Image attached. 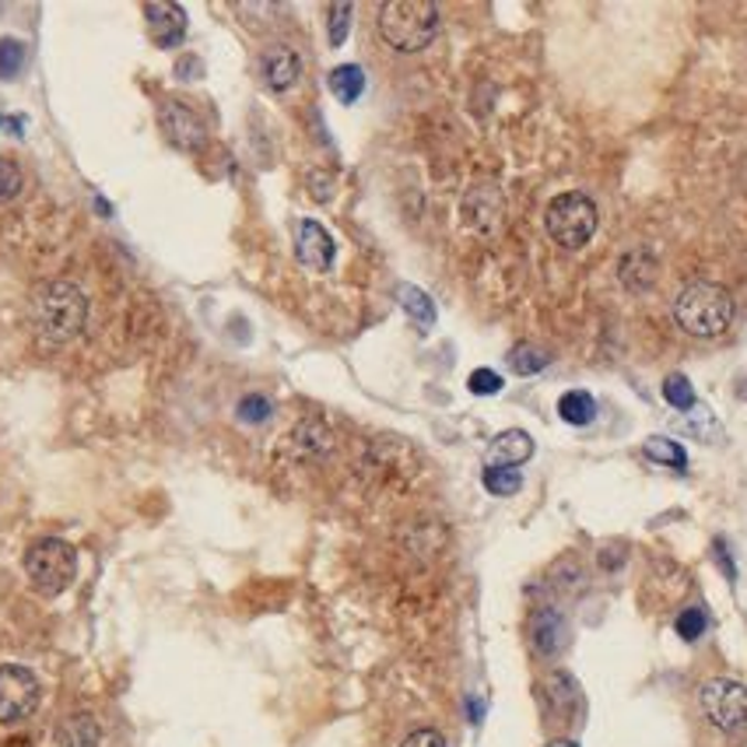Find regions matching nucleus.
Listing matches in <instances>:
<instances>
[{
	"instance_id": "nucleus-1",
	"label": "nucleus",
	"mask_w": 747,
	"mask_h": 747,
	"mask_svg": "<svg viewBox=\"0 0 747 747\" xmlns=\"http://www.w3.org/2000/svg\"><path fill=\"white\" fill-rule=\"evenodd\" d=\"M32 320H35L39 338L46 344L53 347L68 344L89 326V295L71 281H50L39 288Z\"/></svg>"
},
{
	"instance_id": "nucleus-2",
	"label": "nucleus",
	"mask_w": 747,
	"mask_h": 747,
	"mask_svg": "<svg viewBox=\"0 0 747 747\" xmlns=\"http://www.w3.org/2000/svg\"><path fill=\"white\" fill-rule=\"evenodd\" d=\"M674 320L692 338H719L734 323V295L716 281H695L681 288L674 302Z\"/></svg>"
},
{
	"instance_id": "nucleus-3",
	"label": "nucleus",
	"mask_w": 747,
	"mask_h": 747,
	"mask_svg": "<svg viewBox=\"0 0 747 747\" xmlns=\"http://www.w3.org/2000/svg\"><path fill=\"white\" fill-rule=\"evenodd\" d=\"M439 32V8L428 0H386L380 8V35L390 50L418 53Z\"/></svg>"
},
{
	"instance_id": "nucleus-4",
	"label": "nucleus",
	"mask_w": 747,
	"mask_h": 747,
	"mask_svg": "<svg viewBox=\"0 0 747 747\" xmlns=\"http://www.w3.org/2000/svg\"><path fill=\"white\" fill-rule=\"evenodd\" d=\"M25 572L29 583L43 596H60L77 575V554L60 537H39L25 551Z\"/></svg>"
},
{
	"instance_id": "nucleus-5",
	"label": "nucleus",
	"mask_w": 747,
	"mask_h": 747,
	"mask_svg": "<svg viewBox=\"0 0 747 747\" xmlns=\"http://www.w3.org/2000/svg\"><path fill=\"white\" fill-rule=\"evenodd\" d=\"M596 221H600L596 204L579 190L558 194L548 204V215H544L548 236L562 249H583L596 232Z\"/></svg>"
},
{
	"instance_id": "nucleus-6",
	"label": "nucleus",
	"mask_w": 747,
	"mask_h": 747,
	"mask_svg": "<svg viewBox=\"0 0 747 747\" xmlns=\"http://www.w3.org/2000/svg\"><path fill=\"white\" fill-rule=\"evenodd\" d=\"M698 705L705 719L723 734H744L747 730V688L730 677H713L698 688Z\"/></svg>"
},
{
	"instance_id": "nucleus-7",
	"label": "nucleus",
	"mask_w": 747,
	"mask_h": 747,
	"mask_svg": "<svg viewBox=\"0 0 747 747\" xmlns=\"http://www.w3.org/2000/svg\"><path fill=\"white\" fill-rule=\"evenodd\" d=\"M39 698H43V688L29 667H18V663L0 667V723L29 719L39 709Z\"/></svg>"
},
{
	"instance_id": "nucleus-8",
	"label": "nucleus",
	"mask_w": 747,
	"mask_h": 747,
	"mask_svg": "<svg viewBox=\"0 0 747 747\" xmlns=\"http://www.w3.org/2000/svg\"><path fill=\"white\" fill-rule=\"evenodd\" d=\"M158 116H162L165 137H169L176 148H183V152H200L204 144H207L204 120L190 106H183V102H176V98L162 102V113Z\"/></svg>"
},
{
	"instance_id": "nucleus-9",
	"label": "nucleus",
	"mask_w": 747,
	"mask_h": 747,
	"mask_svg": "<svg viewBox=\"0 0 747 747\" xmlns=\"http://www.w3.org/2000/svg\"><path fill=\"white\" fill-rule=\"evenodd\" d=\"M527 632H530V646H533V653H537V656H544V660H551V656H558V653H566V650H569V621H566L562 611H554V608L533 611Z\"/></svg>"
},
{
	"instance_id": "nucleus-10",
	"label": "nucleus",
	"mask_w": 747,
	"mask_h": 747,
	"mask_svg": "<svg viewBox=\"0 0 747 747\" xmlns=\"http://www.w3.org/2000/svg\"><path fill=\"white\" fill-rule=\"evenodd\" d=\"M334 253H338V246H334V239H330V232L320 221H313V218L299 221V228H295V257H299L302 267H309V271H330Z\"/></svg>"
},
{
	"instance_id": "nucleus-11",
	"label": "nucleus",
	"mask_w": 747,
	"mask_h": 747,
	"mask_svg": "<svg viewBox=\"0 0 747 747\" xmlns=\"http://www.w3.org/2000/svg\"><path fill=\"white\" fill-rule=\"evenodd\" d=\"M144 18H148L155 46L176 50L186 39V11L179 4H144Z\"/></svg>"
},
{
	"instance_id": "nucleus-12",
	"label": "nucleus",
	"mask_w": 747,
	"mask_h": 747,
	"mask_svg": "<svg viewBox=\"0 0 747 747\" xmlns=\"http://www.w3.org/2000/svg\"><path fill=\"white\" fill-rule=\"evenodd\" d=\"M260 74L271 92H288L302 74V60L292 46H271L260 56Z\"/></svg>"
},
{
	"instance_id": "nucleus-13",
	"label": "nucleus",
	"mask_w": 747,
	"mask_h": 747,
	"mask_svg": "<svg viewBox=\"0 0 747 747\" xmlns=\"http://www.w3.org/2000/svg\"><path fill=\"white\" fill-rule=\"evenodd\" d=\"M656 274H660V260L653 249H632V253H625L618 263V278L629 292H646V288H653Z\"/></svg>"
},
{
	"instance_id": "nucleus-14",
	"label": "nucleus",
	"mask_w": 747,
	"mask_h": 747,
	"mask_svg": "<svg viewBox=\"0 0 747 747\" xmlns=\"http://www.w3.org/2000/svg\"><path fill=\"white\" fill-rule=\"evenodd\" d=\"M102 730L92 713H71L53 730V747H98Z\"/></svg>"
},
{
	"instance_id": "nucleus-15",
	"label": "nucleus",
	"mask_w": 747,
	"mask_h": 747,
	"mask_svg": "<svg viewBox=\"0 0 747 747\" xmlns=\"http://www.w3.org/2000/svg\"><path fill=\"white\" fill-rule=\"evenodd\" d=\"M488 453H491V464L495 467H520V464H527L530 456H533V439H530L523 428H509V432H498L495 435Z\"/></svg>"
},
{
	"instance_id": "nucleus-16",
	"label": "nucleus",
	"mask_w": 747,
	"mask_h": 747,
	"mask_svg": "<svg viewBox=\"0 0 747 747\" xmlns=\"http://www.w3.org/2000/svg\"><path fill=\"white\" fill-rule=\"evenodd\" d=\"M470 204H481V211H464V218L481 228V232H491V228L502 221V197H498L495 186H477V190L467 194Z\"/></svg>"
},
{
	"instance_id": "nucleus-17",
	"label": "nucleus",
	"mask_w": 747,
	"mask_h": 747,
	"mask_svg": "<svg viewBox=\"0 0 747 747\" xmlns=\"http://www.w3.org/2000/svg\"><path fill=\"white\" fill-rule=\"evenodd\" d=\"M326 85H330V92H334V98L341 102V106H355L365 92V71L359 64H341V68L330 71Z\"/></svg>"
},
{
	"instance_id": "nucleus-18",
	"label": "nucleus",
	"mask_w": 747,
	"mask_h": 747,
	"mask_svg": "<svg viewBox=\"0 0 747 747\" xmlns=\"http://www.w3.org/2000/svg\"><path fill=\"white\" fill-rule=\"evenodd\" d=\"M558 418L569 425H590L596 418V401L587 390H569L562 401H558Z\"/></svg>"
},
{
	"instance_id": "nucleus-19",
	"label": "nucleus",
	"mask_w": 747,
	"mask_h": 747,
	"mask_svg": "<svg viewBox=\"0 0 747 747\" xmlns=\"http://www.w3.org/2000/svg\"><path fill=\"white\" fill-rule=\"evenodd\" d=\"M642 453H646V460H653L660 467H674V470L688 467V453H684V446L674 443V439H663V435H653V439H646Z\"/></svg>"
},
{
	"instance_id": "nucleus-20",
	"label": "nucleus",
	"mask_w": 747,
	"mask_h": 747,
	"mask_svg": "<svg viewBox=\"0 0 747 747\" xmlns=\"http://www.w3.org/2000/svg\"><path fill=\"white\" fill-rule=\"evenodd\" d=\"M397 299H401V305H404V313L418 323V326H432L435 323V302L422 292V288H414V284H401L397 288Z\"/></svg>"
},
{
	"instance_id": "nucleus-21",
	"label": "nucleus",
	"mask_w": 747,
	"mask_h": 747,
	"mask_svg": "<svg viewBox=\"0 0 747 747\" xmlns=\"http://www.w3.org/2000/svg\"><path fill=\"white\" fill-rule=\"evenodd\" d=\"M481 481H485V488H488L491 495L509 498V495H516V491L523 488V474L516 470V467H495V464H488Z\"/></svg>"
},
{
	"instance_id": "nucleus-22",
	"label": "nucleus",
	"mask_w": 747,
	"mask_h": 747,
	"mask_svg": "<svg viewBox=\"0 0 747 747\" xmlns=\"http://www.w3.org/2000/svg\"><path fill=\"white\" fill-rule=\"evenodd\" d=\"M544 365H548V355L533 344H520V347L509 351V369L516 372V376H537Z\"/></svg>"
},
{
	"instance_id": "nucleus-23",
	"label": "nucleus",
	"mask_w": 747,
	"mask_h": 747,
	"mask_svg": "<svg viewBox=\"0 0 747 747\" xmlns=\"http://www.w3.org/2000/svg\"><path fill=\"white\" fill-rule=\"evenodd\" d=\"M663 401L677 411H692L695 407V390H692V380L681 376V372H671L667 380H663Z\"/></svg>"
},
{
	"instance_id": "nucleus-24",
	"label": "nucleus",
	"mask_w": 747,
	"mask_h": 747,
	"mask_svg": "<svg viewBox=\"0 0 747 747\" xmlns=\"http://www.w3.org/2000/svg\"><path fill=\"white\" fill-rule=\"evenodd\" d=\"M25 68V43L18 39H0V81L18 77Z\"/></svg>"
},
{
	"instance_id": "nucleus-25",
	"label": "nucleus",
	"mask_w": 747,
	"mask_h": 747,
	"mask_svg": "<svg viewBox=\"0 0 747 747\" xmlns=\"http://www.w3.org/2000/svg\"><path fill=\"white\" fill-rule=\"evenodd\" d=\"M25 190V176L22 169L11 162V158H0V204H11L18 200Z\"/></svg>"
},
{
	"instance_id": "nucleus-26",
	"label": "nucleus",
	"mask_w": 747,
	"mask_h": 747,
	"mask_svg": "<svg viewBox=\"0 0 747 747\" xmlns=\"http://www.w3.org/2000/svg\"><path fill=\"white\" fill-rule=\"evenodd\" d=\"M295 443H299V453L317 456V453H326L330 435H326V428H323L320 422H305V425H299V432H295Z\"/></svg>"
},
{
	"instance_id": "nucleus-27",
	"label": "nucleus",
	"mask_w": 747,
	"mask_h": 747,
	"mask_svg": "<svg viewBox=\"0 0 747 747\" xmlns=\"http://www.w3.org/2000/svg\"><path fill=\"white\" fill-rule=\"evenodd\" d=\"M271 401L267 397H260V393H246V397L239 401V407H236V418L239 422H246V425H263L267 418H271Z\"/></svg>"
},
{
	"instance_id": "nucleus-28",
	"label": "nucleus",
	"mask_w": 747,
	"mask_h": 747,
	"mask_svg": "<svg viewBox=\"0 0 747 747\" xmlns=\"http://www.w3.org/2000/svg\"><path fill=\"white\" fill-rule=\"evenodd\" d=\"M674 629H677V635L684 642H698L705 635V629H709V614H705L702 608H688V611L677 614V625Z\"/></svg>"
},
{
	"instance_id": "nucleus-29",
	"label": "nucleus",
	"mask_w": 747,
	"mask_h": 747,
	"mask_svg": "<svg viewBox=\"0 0 747 747\" xmlns=\"http://www.w3.org/2000/svg\"><path fill=\"white\" fill-rule=\"evenodd\" d=\"M351 14H355V8H351V4H330V8H326V22H330V46H344L347 29H351Z\"/></svg>"
},
{
	"instance_id": "nucleus-30",
	"label": "nucleus",
	"mask_w": 747,
	"mask_h": 747,
	"mask_svg": "<svg viewBox=\"0 0 747 747\" xmlns=\"http://www.w3.org/2000/svg\"><path fill=\"white\" fill-rule=\"evenodd\" d=\"M467 390L474 393V397H495V393L502 390V376L491 369H474L470 380H467Z\"/></svg>"
},
{
	"instance_id": "nucleus-31",
	"label": "nucleus",
	"mask_w": 747,
	"mask_h": 747,
	"mask_svg": "<svg viewBox=\"0 0 747 747\" xmlns=\"http://www.w3.org/2000/svg\"><path fill=\"white\" fill-rule=\"evenodd\" d=\"M401 747H446V737L439 730H432V726H425V730L407 734V740Z\"/></svg>"
},
{
	"instance_id": "nucleus-32",
	"label": "nucleus",
	"mask_w": 747,
	"mask_h": 747,
	"mask_svg": "<svg viewBox=\"0 0 747 747\" xmlns=\"http://www.w3.org/2000/svg\"><path fill=\"white\" fill-rule=\"evenodd\" d=\"M713 551H716V558H719V566H723V572H726V579H737V566H734V558H730V551H726V541H716L713 544Z\"/></svg>"
},
{
	"instance_id": "nucleus-33",
	"label": "nucleus",
	"mask_w": 747,
	"mask_h": 747,
	"mask_svg": "<svg viewBox=\"0 0 747 747\" xmlns=\"http://www.w3.org/2000/svg\"><path fill=\"white\" fill-rule=\"evenodd\" d=\"M467 713H470V723H481V716H485L481 698H470V702H467Z\"/></svg>"
},
{
	"instance_id": "nucleus-34",
	"label": "nucleus",
	"mask_w": 747,
	"mask_h": 747,
	"mask_svg": "<svg viewBox=\"0 0 747 747\" xmlns=\"http://www.w3.org/2000/svg\"><path fill=\"white\" fill-rule=\"evenodd\" d=\"M194 71H200V64H197V60H190V56H186V60H179V64H176V74H179V77L194 74Z\"/></svg>"
},
{
	"instance_id": "nucleus-35",
	"label": "nucleus",
	"mask_w": 747,
	"mask_h": 747,
	"mask_svg": "<svg viewBox=\"0 0 747 747\" xmlns=\"http://www.w3.org/2000/svg\"><path fill=\"white\" fill-rule=\"evenodd\" d=\"M548 747H579V744L575 740H551Z\"/></svg>"
}]
</instances>
